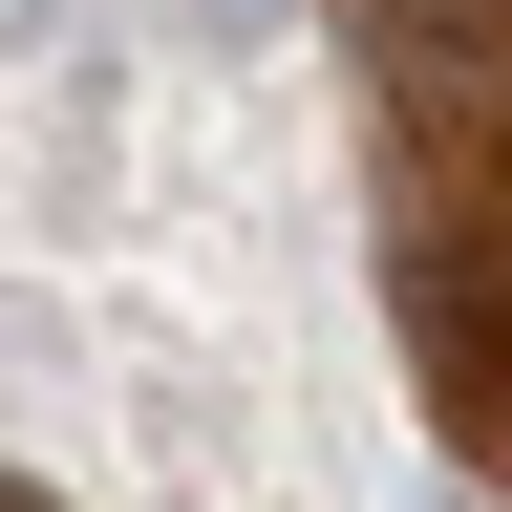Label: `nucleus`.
I'll list each match as a JSON object with an SVG mask.
<instances>
[{"mask_svg": "<svg viewBox=\"0 0 512 512\" xmlns=\"http://www.w3.org/2000/svg\"><path fill=\"white\" fill-rule=\"evenodd\" d=\"M0 22H22V0H0Z\"/></svg>", "mask_w": 512, "mask_h": 512, "instance_id": "nucleus-2", "label": "nucleus"}, {"mask_svg": "<svg viewBox=\"0 0 512 512\" xmlns=\"http://www.w3.org/2000/svg\"><path fill=\"white\" fill-rule=\"evenodd\" d=\"M406 235H512V0H342Z\"/></svg>", "mask_w": 512, "mask_h": 512, "instance_id": "nucleus-1", "label": "nucleus"}]
</instances>
